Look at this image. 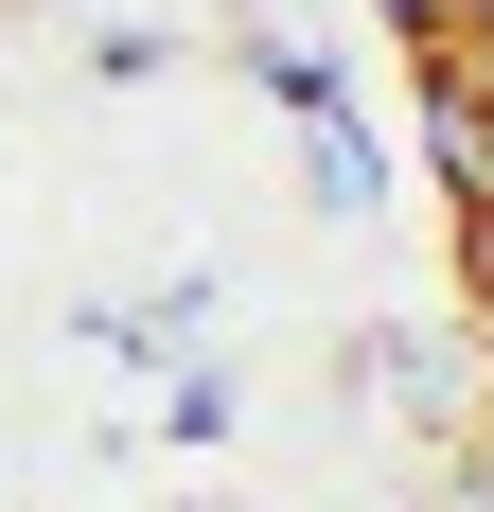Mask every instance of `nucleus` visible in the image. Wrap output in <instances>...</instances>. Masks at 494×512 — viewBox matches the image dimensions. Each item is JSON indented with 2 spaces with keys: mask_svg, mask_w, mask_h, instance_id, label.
<instances>
[{
  "mask_svg": "<svg viewBox=\"0 0 494 512\" xmlns=\"http://www.w3.org/2000/svg\"><path fill=\"white\" fill-rule=\"evenodd\" d=\"M247 71L300 106V142H318V212H371V195H389V142L353 124V89H336V71H318L300 36H247Z\"/></svg>",
  "mask_w": 494,
  "mask_h": 512,
  "instance_id": "nucleus-1",
  "label": "nucleus"
},
{
  "mask_svg": "<svg viewBox=\"0 0 494 512\" xmlns=\"http://www.w3.org/2000/svg\"><path fill=\"white\" fill-rule=\"evenodd\" d=\"M406 106H424V177H442V212L494 195V89H477V71H459V53H406Z\"/></svg>",
  "mask_w": 494,
  "mask_h": 512,
  "instance_id": "nucleus-2",
  "label": "nucleus"
},
{
  "mask_svg": "<svg viewBox=\"0 0 494 512\" xmlns=\"http://www.w3.org/2000/svg\"><path fill=\"white\" fill-rule=\"evenodd\" d=\"M371 18H389L406 53H442V36H459V0H371Z\"/></svg>",
  "mask_w": 494,
  "mask_h": 512,
  "instance_id": "nucleus-3",
  "label": "nucleus"
},
{
  "mask_svg": "<svg viewBox=\"0 0 494 512\" xmlns=\"http://www.w3.org/2000/svg\"><path fill=\"white\" fill-rule=\"evenodd\" d=\"M442 53H459V71L494 89V0H459V36H442Z\"/></svg>",
  "mask_w": 494,
  "mask_h": 512,
  "instance_id": "nucleus-4",
  "label": "nucleus"
}]
</instances>
